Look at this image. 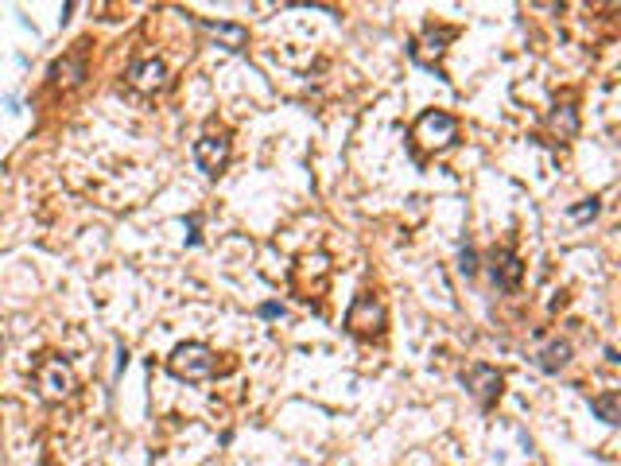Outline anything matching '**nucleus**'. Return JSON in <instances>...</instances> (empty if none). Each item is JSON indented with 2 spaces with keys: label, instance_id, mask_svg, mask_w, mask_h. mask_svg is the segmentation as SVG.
<instances>
[{
  "label": "nucleus",
  "instance_id": "f257e3e1",
  "mask_svg": "<svg viewBox=\"0 0 621 466\" xmlns=\"http://www.w3.org/2000/svg\"><path fill=\"white\" fill-rule=\"evenodd\" d=\"M167 369H171L179 381H206L214 373V350L202 346V342H182L171 354Z\"/></svg>",
  "mask_w": 621,
  "mask_h": 466
},
{
  "label": "nucleus",
  "instance_id": "f03ea898",
  "mask_svg": "<svg viewBox=\"0 0 621 466\" xmlns=\"http://www.w3.org/2000/svg\"><path fill=\"white\" fill-rule=\"evenodd\" d=\"M454 136H459V120L450 113H443V109H431V113H423L416 120V140L423 148H450Z\"/></svg>",
  "mask_w": 621,
  "mask_h": 466
},
{
  "label": "nucleus",
  "instance_id": "7ed1b4c3",
  "mask_svg": "<svg viewBox=\"0 0 621 466\" xmlns=\"http://www.w3.org/2000/svg\"><path fill=\"white\" fill-rule=\"evenodd\" d=\"M35 385H39V392L47 401H66L70 389H74V373H70V366L63 358H43L39 369H35Z\"/></svg>",
  "mask_w": 621,
  "mask_h": 466
},
{
  "label": "nucleus",
  "instance_id": "20e7f679",
  "mask_svg": "<svg viewBox=\"0 0 621 466\" xmlns=\"http://www.w3.org/2000/svg\"><path fill=\"white\" fill-rule=\"evenodd\" d=\"M346 326L361 338L381 335V326H385V304H381L373 292H361L354 299V307H350V315H346Z\"/></svg>",
  "mask_w": 621,
  "mask_h": 466
},
{
  "label": "nucleus",
  "instance_id": "39448f33",
  "mask_svg": "<svg viewBox=\"0 0 621 466\" xmlns=\"http://www.w3.org/2000/svg\"><path fill=\"white\" fill-rule=\"evenodd\" d=\"M194 160H198V167L206 175H218L229 163V140L225 136H202V140L194 144Z\"/></svg>",
  "mask_w": 621,
  "mask_h": 466
},
{
  "label": "nucleus",
  "instance_id": "423d86ee",
  "mask_svg": "<svg viewBox=\"0 0 621 466\" xmlns=\"http://www.w3.org/2000/svg\"><path fill=\"white\" fill-rule=\"evenodd\" d=\"M490 272H493V280H497V288H516L520 276H525V264H520V257L513 249H493Z\"/></svg>",
  "mask_w": 621,
  "mask_h": 466
},
{
  "label": "nucleus",
  "instance_id": "0eeeda50",
  "mask_svg": "<svg viewBox=\"0 0 621 466\" xmlns=\"http://www.w3.org/2000/svg\"><path fill=\"white\" fill-rule=\"evenodd\" d=\"M466 385L474 389V396L490 408L497 396H501V373L493 366H470V373H466Z\"/></svg>",
  "mask_w": 621,
  "mask_h": 466
},
{
  "label": "nucleus",
  "instance_id": "6e6552de",
  "mask_svg": "<svg viewBox=\"0 0 621 466\" xmlns=\"http://www.w3.org/2000/svg\"><path fill=\"white\" fill-rule=\"evenodd\" d=\"M129 78H132V86H136V89L151 94V89H160V86H163L167 70H163V63H160V59H140V63H132Z\"/></svg>",
  "mask_w": 621,
  "mask_h": 466
},
{
  "label": "nucleus",
  "instance_id": "1a4fd4ad",
  "mask_svg": "<svg viewBox=\"0 0 621 466\" xmlns=\"http://www.w3.org/2000/svg\"><path fill=\"white\" fill-rule=\"evenodd\" d=\"M202 32H206V35H214V39L225 47V51H241V47L249 43V32L241 28V23H214V20H202Z\"/></svg>",
  "mask_w": 621,
  "mask_h": 466
},
{
  "label": "nucleus",
  "instance_id": "9d476101",
  "mask_svg": "<svg viewBox=\"0 0 621 466\" xmlns=\"http://www.w3.org/2000/svg\"><path fill=\"white\" fill-rule=\"evenodd\" d=\"M567 361H571V342L567 338H556V342H547V346L540 350V369H544V373H559Z\"/></svg>",
  "mask_w": 621,
  "mask_h": 466
},
{
  "label": "nucleus",
  "instance_id": "9b49d317",
  "mask_svg": "<svg viewBox=\"0 0 621 466\" xmlns=\"http://www.w3.org/2000/svg\"><path fill=\"white\" fill-rule=\"evenodd\" d=\"M51 78L59 82V86H78L82 78H86V63H82V54H70V59H63V63L51 66Z\"/></svg>",
  "mask_w": 621,
  "mask_h": 466
},
{
  "label": "nucleus",
  "instance_id": "f8f14e48",
  "mask_svg": "<svg viewBox=\"0 0 621 466\" xmlns=\"http://www.w3.org/2000/svg\"><path fill=\"white\" fill-rule=\"evenodd\" d=\"M450 35H454V32H447V28H439V32H428V39L412 47V54H416L419 63H431V51H435V59H439V54H443V43H447Z\"/></svg>",
  "mask_w": 621,
  "mask_h": 466
},
{
  "label": "nucleus",
  "instance_id": "ddd939ff",
  "mask_svg": "<svg viewBox=\"0 0 621 466\" xmlns=\"http://www.w3.org/2000/svg\"><path fill=\"white\" fill-rule=\"evenodd\" d=\"M590 408L602 416L606 423H618L621 420V401H618V392H610V396H594L590 401Z\"/></svg>",
  "mask_w": 621,
  "mask_h": 466
},
{
  "label": "nucleus",
  "instance_id": "4468645a",
  "mask_svg": "<svg viewBox=\"0 0 621 466\" xmlns=\"http://www.w3.org/2000/svg\"><path fill=\"white\" fill-rule=\"evenodd\" d=\"M594 214H598V198H587L582 206L571 210V218H575V222H587V218H594Z\"/></svg>",
  "mask_w": 621,
  "mask_h": 466
},
{
  "label": "nucleus",
  "instance_id": "2eb2a0df",
  "mask_svg": "<svg viewBox=\"0 0 621 466\" xmlns=\"http://www.w3.org/2000/svg\"><path fill=\"white\" fill-rule=\"evenodd\" d=\"M459 260H462L459 268L466 272V276H474V272H478V257H474V249H462V257H459Z\"/></svg>",
  "mask_w": 621,
  "mask_h": 466
},
{
  "label": "nucleus",
  "instance_id": "dca6fc26",
  "mask_svg": "<svg viewBox=\"0 0 621 466\" xmlns=\"http://www.w3.org/2000/svg\"><path fill=\"white\" fill-rule=\"evenodd\" d=\"M260 315H264V319H284L288 311H284L280 304H264V307H260Z\"/></svg>",
  "mask_w": 621,
  "mask_h": 466
},
{
  "label": "nucleus",
  "instance_id": "f3484780",
  "mask_svg": "<svg viewBox=\"0 0 621 466\" xmlns=\"http://www.w3.org/2000/svg\"><path fill=\"white\" fill-rule=\"evenodd\" d=\"M0 354H4V342H0Z\"/></svg>",
  "mask_w": 621,
  "mask_h": 466
}]
</instances>
